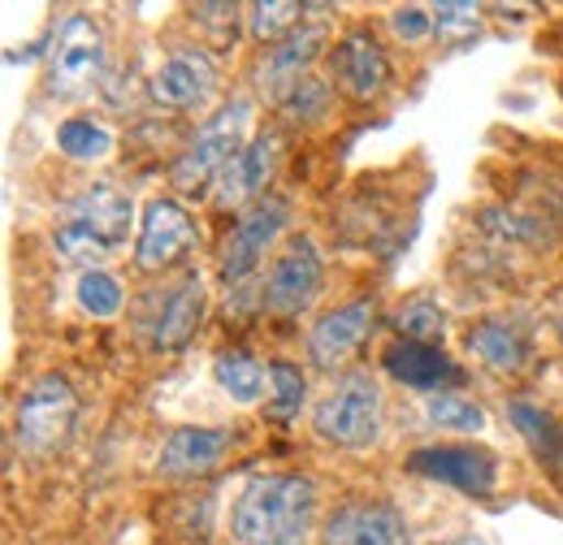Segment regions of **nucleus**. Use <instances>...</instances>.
Listing matches in <instances>:
<instances>
[{
    "label": "nucleus",
    "mask_w": 563,
    "mask_h": 545,
    "mask_svg": "<svg viewBox=\"0 0 563 545\" xmlns=\"http://www.w3.org/2000/svg\"><path fill=\"white\" fill-rule=\"evenodd\" d=\"M312 524L317 485L299 472L252 477L230 507V533L239 545H308Z\"/></svg>",
    "instance_id": "f257e3e1"
},
{
    "label": "nucleus",
    "mask_w": 563,
    "mask_h": 545,
    "mask_svg": "<svg viewBox=\"0 0 563 545\" xmlns=\"http://www.w3.org/2000/svg\"><path fill=\"white\" fill-rule=\"evenodd\" d=\"M131 230H135V200L113 182H91L62 208L53 247L66 265H82V272L104 269L126 252Z\"/></svg>",
    "instance_id": "f03ea898"
},
{
    "label": "nucleus",
    "mask_w": 563,
    "mask_h": 545,
    "mask_svg": "<svg viewBox=\"0 0 563 545\" xmlns=\"http://www.w3.org/2000/svg\"><path fill=\"white\" fill-rule=\"evenodd\" d=\"M205 316H209V286H205L200 269H183L178 277L140 294L135 334L152 351H183L200 334Z\"/></svg>",
    "instance_id": "7ed1b4c3"
},
{
    "label": "nucleus",
    "mask_w": 563,
    "mask_h": 545,
    "mask_svg": "<svg viewBox=\"0 0 563 545\" xmlns=\"http://www.w3.org/2000/svg\"><path fill=\"white\" fill-rule=\"evenodd\" d=\"M382 420H386V399H382V386L368 372H343L312 411L317 437L330 442V446H343V451L377 446Z\"/></svg>",
    "instance_id": "20e7f679"
},
{
    "label": "nucleus",
    "mask_w": 563,
    "mask_h": 545,
    "mask_svg": "<svg viewBox=\"0 0 563 545\" xmlns=\"http://www.w3.org/2000/svg\"><path fill=\"white\" fill-rule=\"evenodd\" d=\"M74 424H78V390L62 372H44L35 377L13 411V442L26 455H53L70 442Z\"/></svg>",
    "instance_id": "39448f33"
},
{
    "label": "nucleus",
    "mask_w": 563,
    "mask_h": 545,
    "mask_svg": "<svg viewBox=\"0 0 563 545\" xmlns=\"http://www.w3.org/2000/svg\"><path fill=\"white\" fill-rule=\"evenodd\" d=\"M247 126H252V100H230L221 113H212L209 122L196 131V138L178 152L169 178L178 191H200L217 182V174L252 143L247 138Z\"/></svg>",
    "instance_id": "423d86ee"
},
{
    "label": "nucleus",
    "mask_w": 563,
    "mask_h": 545,
    "mask_svg": "<svg viewBox=\"0 0 563 545\" xmlns=\"http://www.w3.org/2000/svg\"><path fill=\"white\" fill-rule=\"evenodd\" d=\"M104 62H109V44L100 22L91 13H66L48 48V91L62 100L87 96L104 74Z\"/></svg>",
    "instance_id": "0eeeda50"
},
{
    "label": "nucleus",
    "mask_w": 563,
    "mask_h": 545,
    "mask_svg": "<svg viewBox=\"0 0 563 545\" xmlns=\"http://www.w3.org/2000/svg\"><path fill=\"white\" fill-rule=\"evenodd\" d=\"M321 286H325L321 247L308 234H290L286 247L269 260L265 286H261V308L269 316H282V321L303 316L321 299Z\"/></svg>",
    "instance_id": "6e6552de"
},
{
    "label": "nucleus",
    "mask_w": 563,
    "mask_h": 545,
    "mask_svg": "<svg viewBox=\"0 0 563 545\" xmlns=\"http://www.w3.org/2000/svg\"><path fill=\"white\" fill-rule=\"evenodd\" d=\"M286 225H290V200H282L274 191L261 196L256 204L243 208V212L234 216L225 243H221V256H217L221 281H225V286H243L252 272L265 265V252L278 243Z\"/></svg>",
    "instance_id": "1a4fd4ad"
},
{
    "label": "nucleus",
    "mask_w": 563,
    "mask_h": 545,
    "mask_svg": "<svg viewBox=\"0 0 563 545\" xmlns=\"http://www.w3.org/2000/svg\"><path fill=\"white\" fill-rule=\"evenodd\" d=\"M200 243H205L200 221L191 216L187 204H178L169 196H156V200L143 204L140 238H135V265L143 272L183 269L200 252Z\"/></svg>",
    "instance_id": "9d476101"
},
{
    "label": "nucleus",
    "mask_w": 563,
    "mask_h": 545,
    "mask_svg": "<svg viewBox=\"0 0 563 545\" xmlns=\"http://www.w3.org/2000/svg\"><path fill=\"white\" fill-rule=\"evenodd\" d=\"M408 472L451 485L468 498H490L498 485V459L486 446H473V442H433V446H417L408 455Z\"/></svg>",
    "instance_id": "9b49d317"
},
{
    "label": "nucleus",
    "mask_w": 563,
    "mask_h": 545,
    "mask_svg": "<svg viewBox=\"0 0 563 545\" xmlns=\"http://www.w3.org/2000/svg\"><path fill=\"white\" fill-rule=\"evenodd\" d=\"M217 62H212L205 48L196 44H183L174 48L161 69L152 74L147 82V96L161 104V109H174V113H191V109H205L212 96H217Z\"/></svg>",
    "instance_id": "f8f14e48"
},
{
    "label": "nucleus",
    "mask_w": 563,
    "mask_h": 545,
    "mask_svg": "<svg viewBox=\"0 0 563 545\" xmlns=\"http://www.w3.org/2000/svg\"><path fill=\"white\" fill-rule=\"evenodd\" d=\"M278 156H282V138L278 131H261V135L252 138L221 174H217V182H212V204L221 208V212H230V208H243L256 204L261 196H269L265 187H269V178H274V169H278Z\"/></svg>",
    "instance_id": "ddd939ff"
},
{
    "label": "nucleus",
    "mask_w": 563,
    "mask_h": 545,
    "mask_svg": "<svg viewBox=\"0 0 563 545\" xmlns=\"http://www.w3.org/2000/svg\"><path fill=\"white\" fill-rule=\"evenodd\" d=\"M321 545H412V537H408V520L395 502L355 498L325 520Z\"/></svg>",
    "instance_id": "4468645a"
},
{
    "label": "nucleus",
    "mask_w": 563,
    "mask_h": 545,
    "mask_svg": "<svg viewBox=\"0 0 563 545\" xmlns=\"http://www.w3.org/2000/svg\"><path fill=\"white\" fill-rule=\"evenodd\" d=\"M325 40H330V26H325V22H299L286 40H278L274 48H265L261 69H256V87H261V96H265L269 104H278L299 78H308V69H312V62L321 57Z\"/></svg>",
    "instance_id": "2eb2a0df"
},
{
    "label": "nucleus",
    "mask_w": 563,
    "mask_h": 545,
    "mask_svg": "<svg viewBox=\"0 0 563 545\" xmlns=\"http://www.w3.org/2000/svg\"><path fill=\"white\" fill-rule=\"evenodd\" d=\"M373 325H377V303L373 299H355V303H343V308L325 312L312 325V334H308V359L317 368H325V372L343 368L355 351L364 346V338L373 334Z\"/></svg>",
    "instance_id": "dca6fc26"
},
{
    "label": "nucleus",
    "mask_w": 563,
    "mask_h": 545,
    "mask_svg": "<svg viewBox=\"0 0 563 545\" xmlns=\"http://www.w3.org/2000/svg\"><path fill=\"white\" fill-rule=\"evenodd\" d=\"M330 74L352 100H377L390 87V57L364 26H355L330 48Z\"/></svg>",
    "instance_id": "f3484780"
},
{
    "label": "nucleus",
    "mask_w": 563,
    "mask_h": 545,
    "mask_svg": "<svg viewBox=\"0 0 563 545\" xmlns=\"http://www.w3.org/2000/svg\"><path fill=\"white\" fill-rule=\"evenodd\" d=\"M234 433L230 429H205V424H183L165 437L161 455H156V468L165 477L191 480V477H209L221 468V459L234 451Z\"/></svg>",
    "instance_id": "a211bd4d"
},
{
    "label": "nucleus",
    "mask_w": 563,
    "mask_h": 545,
    "mask_svg": "<svg viewBox=\"0 0 563 545\" xmlns=\"http://www.w3.org/2000/svg\"><path fill=\"white\" fill-rule=\"evenodd\" d=\"M382 368L408 386V390H421L424 399L429 394H446L451 386L464 381V368L442 351V346H429V342H390L386 355H382Z\"/></svg>",
    "instance_id": "6ab92c4d"
},
{
    "label": "nucleus",
    "mask_w": 563,
    "mask_h": 545,
    "mask_svg": "<svg viewBox=\"0 0 563 545\" xmlns=\"http://www.w3.org/2000/svg\"><path fill=\"white\" fill-rule=\"evenodd\" d=\"M464 346L490 372H507V377H516L533 364V334L520 321H507V316H486V321L468 325Z\"/></svg>",
    "instance_id": "aec40b11"
},
{
    "label": "nucleus",
    "mask_w": 563,
    "mask_h": 545,
    "mask_svg": "<svg viewBox=\"0 0 563 545\" xmlns=\"http://www.w3.org/2000/svg\"><path fill=\"white\" fill-rule=\"evenodd\" d=\"M212 377L225 390V399H234L239 408H252L265 394V368H261V359L247 355V351H239V346H230V351H221L212 359Z\"/></svg>",
    "instance_id": "412c9836"
},
{
    "label": "nucleus",
    "mask_w": 563,
    "mask_h": 545,
    "mask_svg": "<svg viewBox=\"0 0 563 545\" xmlns=\"http://www.w3.org/2000/svg\"><path fill=\"white\" fill-rule=\"evenodd\" d=\"M511 429L529 442V451L547 464V468H563V429L551 411L533 408V403H511Z\"/></svg>",
    "instance_id": "4be33fe9"
},
{
    "label": "nucleus",
    "mask_w": 563,
    "mask_h": 545,
    "mask_svg": "<svg viewBox=\"0 0 563 545\" xmlns=\"http://www.w3.org/2000/svg\"><path fill=\"white\" fill-rule=\"evenodd\" d=\"M57 147H62V156H70L78 165H96V160H109L113 156L118 138H113V131L104 122H96V118H66L57 126Z\"/></svg>",
    "instance_id": "5701e85b"
},
{
    "label": "nucleus",
    "mask_w": 563,
    "mask_h": 545,
    "mask_svg": "<svg viewBox=\"0 0 563 545\" xmlns=\"http://www.w3.org/2000/svg\"><path fill=\"white\" fill-rule=\"evenodd\" d=\"M330 104H334V87L317 74L299 78L286 96L278 100V113L290 122V126H317L321 118H330Z\"/></svg>",
    "instance_id": "b1692460"
},
{
    "label": "nucleus",
    "mask_w": 563,
    "mask_h": 545,
    "mask_svg": "<svg viewBox=\"0 0 563 545\" xmlns=\"http://www.w3.org/2000/svg\"><path fill=\"white\" fill-rule=\"evenodd\" d=\"M74 294H78V308L87 316H96V321H113L122 312V303H126V286L109 269L78 272V290Z\"/></svg>",
    "instance_id": "393cba45"
},
{
    "label": "nucleus",
    "mask_w": 563,
    "mask_h": 545,
    "mask_svg": "<svg viewBox=\"0 0 563 545\" xmlns=\"http://www.w3.org/2000/svg\"><path fill=\"white\" fill-rule=\"evenodd\" d=\"M395 330H399V338L404 342H442L446 334V312L438 308V299H429V294H417V299H408L399 312H395V321H390Z\"/></svg>",
    "instance_id": "a878e982"
},
{
    "label": "nucleus",
    "mask_w": 563,
    "mask_h": 545,
    "mask_svg": "<svg viewBox=\"0 0 563 545\" xmlns=\"http://www.w3.org/2000/svg\"><path fill=\"white\" fill-rule=\"evenodd\" d=\"M433 35H438V44H446V48L473 44V40L482 35V9H477V4H464V0H442V4H433Z\"/></svg>",
    "instance_id": "bb28decb"
},
{
    "label": "nucleus",
    "mask_w": 563,
    "mask_h": 545,
    "mask_svg": "<svg viewBox=\"0 0 563 545\" xmlns=\"http://www.w3.org/2000/svg\"><path fill=\"white\" fill-rule=\"evenodd\" d=\"M303 13H308V4H295V0H261V4H252V13H247V26H252V35L261 40V44H278L286 40L299 22H303Z\"/></svg>",
    "instance_id": "cd10ccee"
},
{
    "label": "nucleus",
    "mask_w": 563,
    "mask_h": 545,
    "mask_svg": "<svg viewBox=\"0 0 563 545\" xmlns=\"http://www.w3.org/2000/svg\"><path fill=\"white\" fill-rule=\"evenodd\" d=\"M424 420L433 429H455V433H482L486 429V411L464 394H429L424 399Z\"/></svg>",
    "instance_id": "c85d7f7f"
},
{
    "label": "nucleus",
    "mask_w": 563,
    "mask_h": 545,
    "mask_svg": "<svg viewBox=\"0 0 563 545\" xmlns=\"http://www.w3.org/2000/svg\"><path fill=\"white\" fill-rule=\"evenodd\" d=\"M269 381H274V399H269V415L274 420H295L299 408H303V399H308V377H303V368L299 364H290V359H274L269 364Z\"/></svg>",
    "instance_id": "c756f323"
},
{
    "label": "nucleus",
    "mask_w": 563,
    "mask_h": 545,
    "mask_svg": "<svg viewBox=\"0 0 563 545\" xmlns=\"http://www.w3.org/2000/svg\"><path fill=\"white\" fill-rule=\"evenodd\" d=\"M390 31L404 44H421V40L433 35V9H424V4H399V9H390Z\"/></svg>",
    "instance_id": "7c9ffc66"
}]
</instances>
